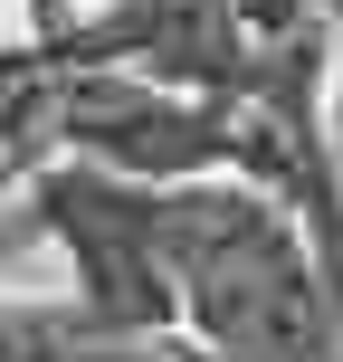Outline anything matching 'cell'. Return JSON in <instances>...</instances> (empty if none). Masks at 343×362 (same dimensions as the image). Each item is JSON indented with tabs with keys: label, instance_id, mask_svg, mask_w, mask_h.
Listing matches in <instances>:
<instances>
[{
	"label": "cell",
	"instance_id": "obj_1",
	"mask_svg": "<svg viewBox=\"0 0 343 362\" xmlns=\"http://www.w3.org/2000/svg\"><path fill=\"white\" fill-rule=\"evenodd\" d=\"M163 257L172 315L200 334L210 362H334V315L296 200L219 172L181 181L163 191Z\"/></svg>",
	"mask_w": 343,
	"mask_h": 362
},
{
	"label": "cell",
	"instance_id": "obj_2",
	"mask_svg": "<svg viewBox=\"0 0 343 362\" xmlns=\"http://www.w3.org/2000/svg\"><path fill=\"white\" fill-rule=\"evenodd\" d=\"M38 219L76 257V315L105 334H172V257H163V181H124L105 163H57L29 181Z\"/></svg>",
	"mask_w": 343,
	"mask_h": 362
},
{
	"label": "cell",
	"instance_id": "obj_3",
	"mask_svg": "<svg viewBox=\"0 0 343 362\" xmlns=\"http://www.w3.org/2000/svg\"><path fill=\"white\" fill-rule=\"evenodd\" d=\"M48 124L124 181H210L248 163V95H191V86L115 76V67L67 76L48 95Z\"/></svg>",
	"mask_w": 343,
	"mask_h": 362
},
{
	"label": "cell",
	"instance_id": "obj_4",
	"mask_svg": "<svg viewBox=\"0 0 343 362\" xmlns=\"http://www.w3.org/2000/svg\"><path fill=\"white\" fill-rule=\"evenodd\" d=\"M67 57H86V67L124 57L134 76H163L191 95H248V67H257L238 0H105L67 38Z\"/></svg>",
	"mask_w": 343,
	"mask_h": 362
},
{
	"label": "cell",
	"instance_id": "obj_5",
	"mask_svg": "<svg viewBox=\"0 0 343 362\" xmlns=\"http://www.w3.org/2000/svg\"><path fill=\"white\" fill-rule=\"evenodd\" d=\"M76 334H86L76 305H0V362H67Z\"/></svg>",
	"mask_w": 343,
	"mask_h": 362
},
{
	"label": "cell",
	"instance_id": "obj_6",
	"mask_svg": "<svg viewBox=\"0 0 343 362\" xmlns=\"http://www.w3.org/2000/svg\"><path fill=\"white\" fill-rule=\"evenodd\" d=\"M296 10H306V0H238V19H248V29H267V38H286Z\"/></svg>",
	"mask_w": 343,
	"mask_h": 362
},
{
	"label": "cell",
	"instance_id": "obj_7",
	"mask_svg": "<svg viewBox=\"0 0 343 362\" xmlns=\"http://www.w3.org/2000/svg\"><path fill=\"white\" fill-rule=\"evenodd\" d=\"M29 76H38V48H0V95L29 86Z\"/></svg>",
	"mask_w": 343,
	"mask_h": 362
},
{
	"label": "cell",
	"instance_id": "obj_8",
	"mask_svg": "<svg viewBox=\"0 0 343 362\" xmlns=\"http://www.w3.org/2000/svg\"><path fill=\"white\" fill-rule=\"evenodd\" d=\"M325 144H334V172H343V57H334V124H325Z\"/></svg>",
	"mask_w": 343,
	"mask_h": 362
},
{
	"label": "cell",
	"instance_id": "obj_9",
	"mask_svg": "<svg viewBox=\"0 0 343 362\" xmlns=\"http://www.w3.org/2000/svg\"><path fill=\"white\" fill-rule=\"evenodd\" d=\"M191 362H210V353H191Z\"/></svg>",
	"mask_w": 343,
	"mask_h": 362
},
{
	"label": "cell",
	"instance_id": "obj_10",
	"mask_svg": "<svg viewBox=\"0 0 343 362\" xmlns=\"http://www.w3.org/2000/svg\"><path fill=\"white\" fill-rule=\"evenodd\" d=\"M0 134H10V124H0Z\"/></svg>",
	"mask_w": 343,
	"mask_h": 362
}]
</instances>
